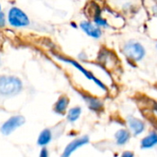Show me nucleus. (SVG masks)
<instances>
[{
	"label": "nucleus",
	"instance_id": "obj_1",
	"mask_svg": "<svg viewBox=\"0 0 157 157\" xmlns=\"http://www.w3.org/2000/svg\"><path fill=\"white\" fill-rule=\"evenodd\" d=\"M121 52L123 55L132 63L141 62L146 55V50L144 46L137 40H131L124 43Z\"/></svg>",
	"mask_w": 157,
	"mask_h": 157
},
{
	"label": "nucleus",
	"instance_id": "obj_2",
	"mask_svg": "<svg viewBox=\"0 0 157 157\" xmlns=\"http://www.w3.org/2000/svg\"><path fill=\"white\" fill-rule=\"evenodd\" d=\"M22 82L19 78L12 75L0 76V95L4 97H13L22 90Z\"/></svg>",
	"mask_w": 157,
	"mask_h": 157
},
{
	"label": "nucleus",
	"instance_id": "obj_3",
	"mask_svg": "<svg viewBox=\"0 0 157 157\" xmlns=\"http://www.w3.org/2000/svg\"><path fill=\"white\" fill-rule=\"evenodd\" d=\"M56 57H57V59H59L60 61H62V62H63V63H70L71 65H73L75 69H77L79 72H81V73L84 75V76H86L88 80L93 81V82H94L99 88H101L102 90L108 91V87H107L106 84H104L101 80H99L97 76H95L91 72H89V71L86 70L85 67H83L78 62H76V61H75V60H73V59H70V58H65V57L60 56V55H57Z\"/></svg>",
	"mask_w": 157,
	"mask_h": 157
},
{
	"label": "nucleus",
	"instance_id": "obj_4",
	"mask_svg": "<svg viewBox=\"0 0 157 157\" xmlns=\"http://www.w3.org/2000/svg\"><path fill=\"white\" fill-rule=\"evenodd\" d=\"M7 20L12 27L23 28L29 25V19L27 14L18 7H11L8 11Z\"/></svg>",
	"mask_w": 157,
	"mask_h": 157
},
{
	"label": "nucleus",
	"instance_id": "obj_5",
	"mask_svg": "<svg viewBox=\"0 0 157 157\" xmlns=\"http://www.w3.org/2000/svg\"><path fill=\"white\" fill-rule=\"evenodd\" d=\"M25 123V118L22 116H13L9 118L4 124L1 126V132L7 136L11 134L14 131H16L18 127L22 126Z\"/></svg>",
	"mask_w": 157,
	"mask_h": 157
},
{
	"label": "nucleus",
	"instance_id": "obj_6",
	"mask_svg": "<svg viewBox=\"0 0 157 157\" xmlns=\"http://www.w3.org/2000/svg\"><path fill=\"white\" fill-rule=\"evenodd\" d=\"M90 142V138L87 135H84L81 136L79 138H76L75 140H73L69 144H67V146L64 148L63 153L62 155L63 157H68L70 156L73 153H75L77 149L88 144Z\"/></svg>",
	"mask_w": 157,
	"mask_h": 157
},
{
	"label": "nucleus",
	"instance_id": "obj_7",
	"mask_svg": "<svg viewBox=\"0 0 157 157\" xmlns=\"http://www.w3.org/2000/svg\"><path fill=\"white\" fill-rule=\"evenodd\" d=\"M79 27L90 38L98 40V39H100L101 36H102L101 28L98 27L94 22H91V21H88V20H84V21L80 22Z\"/></svg>",
	"mask_w": 157,
	"mask_h": 157
},
{
	"label": "nucleus",
	"instance_id": "obj_8",
	"mask_svg": "<svg viewBox=\"0 0 157 157\" xmlns=\"http://www.w3.org/2000/svg\"><path fill=\"white\" fill-rule=\"evenodd\" d=\"M127 124L129 131L133 136H139L145 131V123L134 116H129L127 118Z\"/></svg>",
	"mask_w": 157,
	"mask_h": 157
},
{
	"label": "nucleus",
	"instance_id": "obj_9",
	"mask_svg": "<svg viewBox=\"0 0 157 157\" xmlns=\"http://www.w3.org/2000/svg\"><path fill=\"white\" fill-rule=\"evenodd\" d=\"M82 98L85 100V102L86 103V105L90 110H92L94 112H101L103 110L104 104L98 98L92 97L90 95H86V94H82Z\"/></svg>",
	"mask_w": 157,
	"mask_h": 157
},
{
	"label": "nucleus",
	"instance_id": "obj_10",
	"mask_svg": "<svg viewBox=\"0 0 157 157\" xmlns=\"http://www.w3.org/2000/svg\"><path fill=\"white\" fill-rule=\"evenodd\" d=\"M157 145V132H151L141 140L140 147L143 150H149Z\"/></svg>",
	"mask_w": 157,
	"mask_h": 157
},
{
	"label": "nucleus",
	"instance_id": "obj_11",
	"mask_svg": "<svg viewBox=\"0 0 157 157\" xmlns=\"http://www.w3.org/2000/svg\"><path fill=\"white\" fill-rule=\"evenodd\" d=\"M69 103H70V99L68 98L67 96H65V95L61 96L57 99V101L55 102V104L53 106V111L57 114L64 115L68 109Z\"/></svg>",
	"mask_w": 157,
	"mask_h": 157
},
{
	"label": "nucleus",
	"instance_id": "obj_12",
	"mask_svg": "<svg viewBox=\"0 0 157 157\" xmlns=\"http://www.w3.org/2000/svg\"><path fill=\"white\" fill-rule=\"evenodd\" d=\"M131 136H132V133L127 129H120V130H118L114 134L116 144L119 145V146L125 145L130 141Z\"/></svg>",
	"mask_w": 157,
	"mask_h": 157
},
{
	"label": "nucleus",
	"instance_id": "obj_13",
	"mask_svg": "<svg viewBox=\"0 0 157 157\" xmlns=\"http://www.w3.org/2000/svg\"><path fill=\"white\" fill-rule=\"evenodd\" d=\"M52 139V132H51L49 129H44V130L41 131V132L40 133L37 143H38V144H39L40 146L44 147V146L48 145V144L51 143Z\"/></svg>",
	"mask_w": 157,
	"mask_h": 157
},
{
	"label": "nucleus",
	"instance_id": "obj_14",
	"mask_svg": "<svg viewBox=\"0 0 157 157\" xmlns=\"http://www.w3.org/2000/svg\"><path fill=\"white\" fill-rule=\"evenodd\" d=\"M81 113H82V109L81 107H74V108H71L68 112H67V115H66V118H67V121L71 123H74L76 121H78V119L80 118L81 116Z\"/></svg>",
	"mask_w": 157,
	"mask_h": 157
},
{
	"label": "nucleus",
	"instance_id": "obj_15",
	"mask_svg": "<svg viewBox=\"0 0 157 157\" xmlns=\"http://www.w3.org/2000/svg\"><path fill=\"white\" fill-rule=\"evenodd\" d=\"M114 2L118 6V7H120L123 11L132 10L135 6L134 0H114Z\"/></svg>",
	"mask_w": 157,
	"mask_h": 157
},
{
	"label": "nucleus",
	"instance_id": "obj_16",
	"mask_svg": "<svg viewBox=\"0 0 157 157\" xmlns=\"http://www.w3.org/2000/svg\"><path fill=\"white\" fill-rule=\"evenodd\" d=\"M93 22L99 28H109V24L108 22V20L102 17L101 13L97 14L96 16H94L93 17Z\"/></svg>",
	"mask_w": 157,
	"mask_h": 157
},
{
	"label": "nucleus",
	"instance_id": "obj_17",
	"mask_svg": "<svg viewBox=\"0 0 157 157\" xmlns=\"http://www.w3.org/2000/svg\"><path fill=\"white\" fill-rule=\"evenodd\" d=\"M6 25V17H5V14L0 11V28L4 27Z\"/></svg>",
	"mask_w": 157,
	"mask_h": 157
},
{
	"label": "nucleus",
	"instance_id": "obj_18",
	"mask_svg": "<svg viewBox=\"0 0 157 157\" xmlns=\"http://www.w3.org/2000/svg\"><path fill=\"white\" fill-rule=\"evenodd\" d=\"M121 156L122 157H133L134 156V154H133L132 152H131V151H125V152H123V153H122Z\"/></svg>",
	"mask_w": 157,
	"mask_h": 157
},
{
	"label": "nucleus",
	"instance_id": "obj_19",
	"mask_svg": "<svg viewBox=\"0 0 157 157\" xmlns=\"http://www.w3.org/2000/svg\"><path fill=\"white\" fill-rule=\"evenodd\" d=\"M49 154H48V151L45 147L42 148V150L40 151V157H48Z\"/></svg>",
	"mask_w": 157,
	"mask_h": 157
},
{
	"label": "nucleus",
	"instance_id": "obj_20",
	"mask_svg": "<svg viewBox=\"0 0 157 157\" xmlns=\"http://www.w3.org/2000/svg\"><path fill=\"white\" fill-rule=\"evenodd\" d=\"M152 10H153V13H154V15H155V17H157V4H155V5L153 6Z\"/></svg>",
	"mask_w": 157,
	"mask_h": 157
},
{
	"label": "nucleus",
	"instance_id": "obj_21",
	"mask_svg": "<svg viewBox=\"0 0 157 157\" xmlns=\"http://www.w3.org/2000/svg\"><path fill=\"white\" fill-rule=\"evenodd\" d=\"M0 11H1V5H0Z\"/></svg>",
	"mask_w": 157,
	"mask_h": 157
},
{
	"label": "nucleus",
	"instance_id": "obj_22",
	"mask_svg": "<svg viewBox=\"0 0 157 157\" xmlns=\"http://www.w3.org/2000/svg\"><path fill=\"white\" fill-rule=\"evenodd\" d=\"M156 49H157V44H156Z\"/></svg>",
	"mask_w": 157,
	"mask_h": 157
}]
</instances>
